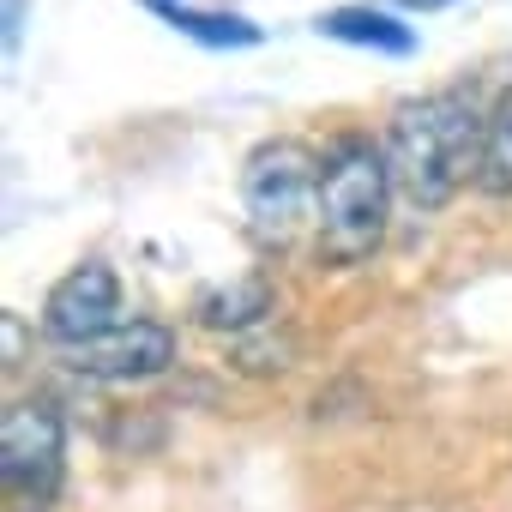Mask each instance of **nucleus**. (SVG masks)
Wrapping results in <instances>:
<instances>
[{
	"mask_svg": "<svg viewBox=\"0 0 512 512\" xmlns=\"http://www.w3.org/2000/svg\"><path fill=\"white\" fill-rule=\"evenodd\" d=\"M241 211L266 247H290L320 211V157L302 139H266L241 163Z\"/></svg>",
	"mask_w": 512,
	"mask_h": 512,
	"instance_id": "nucleus-3",
	"label": "nucleus"
},
{
	"mask_svg": "<svg viewBox=\"0 0 512 512\" xmlns=\"http://www.w3.org/2000/svg\"><path fill=\"white\" fill-rule=\"evenodd\" d=\"M169 362H175V332H169L163 320H121V326L103 332L97 344L67 350V368L85 374V380H103V386L157 380V374H169Z\"/></svg>",
	"mask_w": 512,
	"mask_h": 512,
	"instance_id": "nucleus-6",
	"label": "nucleus"
},
{
	"mask_svg": "<svg viewBox=\"0 0 512 512\" xmlns=\"http://www.w3.org/2000/svg\"><path fill=\"white\" fill-rule=\"evenodd\" d=\"M19 512H49V506H19Z\"/></svg>",
	"mask_w": 512,
	"mask_h": 512,
	"instance_id": "nucleus-14",
	"label": "nucleus"
},
{
	"mask_svg": "<svg viewBox=\"0 0 512 512\" xmlns=\"http://www.w3.org/2000/svg\"><path fill=\"white\" fill-rule=\"evenodd\" d=\"M314 37L344 43V49H374V55H392V61L422 49L416 25H404L392 7H374V0H344V7L314 13Z\"/></svg>",
	"mask_w": 512,
	"mask_h": 512,
	"instance_id": "nucleus-7",
	"label": "nucleus"
},
{
	"mask_svg": "<svg viewBox=\"0 0 512 512\" xmlns=\"http://www.w3.org/2000/svg\"><path fill=\"white\" fill-rule=\"evenodd\" d=\"M392 163L386 145H374L368 133H338L320 151V211H314V235H320V260L326 266H368L386 223H392Z\"/></svg>",
	"mask_w": 512,
	"mask_h": 512,
	"instance_id": "nucleus-2",
	"label": "nucleus"
},
{
	"mask_svg": "<svg viewBox=\"0 0 512 512\" xmlns=\"http://www.w3.org/2000/svg\"><path fill=\"white\" fill-rule=\"evenodd\" d=\"M37 326H43V338H49L61 356L79 350V344H97L103 332H115V326H121V278H115V266H109V260L73 266V272L43 296Z\"/></svg>",
	"mask_w": 512,
	"mask_h": 512,
	"instance_id": "nucleus-5",
	"label": "nucleus"
},
{
	"mask_svg": "<svg viewBox=\"0 0 512 512\" xmlns=\"http://www.w3.org/2000/svg\"><path fill=\"white\" fill-rule=\"evenodd\" d=\"M139 7H151V13L163 19V13H175V7H181V0H139Z\"/></svg>",
	"mask_w": 512,
	"mask_h": 512,
	"instance_id": "nucleus-13",
	"label": "nucleus"
},
{
	"mask_svg": "<svg viewBox=\"0 0 512 512\" xmlns=\"http://www.w3.org/2000/svg\"><path fill=\"white\" fill-rule=\"evenodd\" d=\"M476 187L488 199H512V79L488 109V145H482V175Z\"/></svg>",
	"mask_w": 512,
	"mask_h": 512,
	"instance_id": "nucleus-10",
	"label": "nucleus"
},
{
	"mask_svg": "<svg viewBox=\"0 0 512 512\" xmlns=\"http://www.w3.org/2000/svg\"><path fill=\"white\" fill-rule=\"evenodd\" d=\"M163 25L181 31V37H193L199 49H260L266 43V31L253 25V19L223 13V7H193V0H181L175 13H163Z\"/></svg>",
	"mask_w": 512,
	"mask_h": 512,
	"instance_id": "nucleus-9",
	"label": "nucleus"
},
{
	"mask_svg": "<svg viewBox=\"0 0 512 512\" xmlns=\"http://www.w3.org/2000/svg\"><path fill=\"white\" fill-rule=\"evenodd\" d=\"M67 470V422L55 398H13L0 416V482L7 494L49 506Z\"/></svg>",
	"mask_w": 512,
	"mask_h": 512,
	"instance_id": "nucleus-4",
	"label": "nucleus"
},
{
	"mask_svg": "<svg viewBox=\"0 0 512 512\" xmlns=\"http://www.w3.org/2000/svg\"><path fill=\"white\" fill-rule=\"evenodd\" d=\"M272 314V290L260 278H235V284H217L193 302V320L211 326V332H247V326H260Z\"/></svg>",
	"mask_w": 512,
	"mask_h": 512,
	"instance_id": "nucleus-8",
	"label": "nucleus"
},
{
	"mask_svg": "<svg viewBox=\"0 0 512 512\" xmlns=\"http://www.w3.org/2000/svg\"><path fill=\"white\" fill-rule=\"evenodd\" d=\"M398 13H446V7H458V0H392Z\"/></svg>",
	"mask_w": 512,
	"mask_h": 512,
	"instance_id": "nucleus-11",
	"label": "nucleus"
},
{
	"mask_svg": "<svg viewBox=\"0 0 512 512\" xmlns=\"http://www.w3.org/2000/svg\"><path fill=\"white\" fill-rule=\"evenodd\" d=\"M386 163H392V187L404 205L416 211H440L452 205L476 175H482V145H488V109L464 91H422L404 97L386 121Z\"/></svg>",
	"mask_w": 512,
	"mask_h": 512,
	"instance_id": "nucleus-1",
	"label": "nucleus"
},
{
	"mask_svg": "<svg viewBox=\"0 0 512 512\" xmlns=\"http://www.w3.org/2000/svg\"><path fill=\"white\" fill-rule=\"evenodd\" d=\"M19 19H25V0H7V49H19Z\"/></svg>",
	"mask_w": 512,
	"mask_h": 512,
	"instance_id": "nucleus-12",
	"label": "nucleus"
}]
</instances>
